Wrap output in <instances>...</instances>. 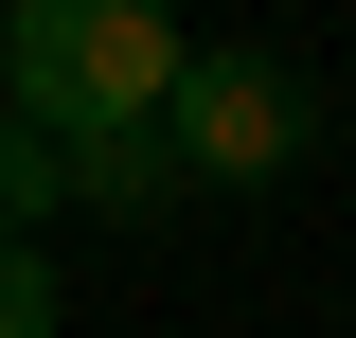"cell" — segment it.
Masks as SVG:
<instances>
[{"instance_id": "6da1fadb", "label": "cell", "mask_w": 356, "mask_h": 338, "mask_svg": "<svg viewBox=\"0 0 356 338\" xmlns=\"http://www.w3.org/2000/svg\"><path fill=\"white\" fill-rule=\"evenodd\" d=\"M178 0H0V107L36 143H89V125H161L178 89Z\"/></svg>"}, {"instance_id": "7a4b0ae2", "label": "cell", "mask_w": 356, "mask_h": 338, "mask_svg": "<svg viewBox=\"0 0 356 338\" xmlns=\"http://www.w3.org/2000/svg\"><path fill=\"white\" fill-rule=\"evenodd\" d=\"M161 143H178V178L250 196V178H285V161H303V72H285V54H178Z\"/></svg>"}, {"instance_id": "3957f363", "label": "cell", "mask_w": 356, "mask_h": 338, "mask_svg": "<svg viewBox=\"0 0 356 338\" xmlns=\"http://www.w3.org/2000/svg\"><path fill=\"white\" fill-rule=\"evenodd\" d=\"M54 178H72L89 214H125V232H143V214H178V143H161V125H89V143H54Z\"/></svg>"}, {"instance_id": "277c9868", "label": "cell", "mask_w": 356, "mask_h": 338, "mask_svg": "<svg viewBox=\"0 0 356 338\" xmlns=\"http://www.w3.org/2000/svg\"><path fill=\"white\" fill-rule=\"evenodd\" d=\"M54 196H72V178H54V143L0 107V250H36V214H54Z\"/></svg>"}, {"instance_id": "5b68a950", "label": "cell", "mask_w": 356, "mask_h": 338, "mask_svg": "<svg viewBox=\"0 0 356 338\" xmlns=\"http://www.w3.org/2000/svg\"><path fill=\"white\" fill-rule=\"evenodd\" d=\"M0 338H54V267L36 250H0Z\"/></svg>"}]
</instances>
